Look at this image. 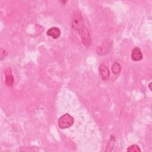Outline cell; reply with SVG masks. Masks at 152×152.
Listing matches in <instances>:
<instances>
[{
  "label": "cell",
  "instance_id": "obj_1",
  "mask_svg": "<svg viewBox=\"0 0 152 152\" xmlns=\"http://www.w3.org/2000/svg\"><path fill=\"white\" fill-rule=\"evenodd\" d=\"M71 27L74 30L78 32L82 43L85 46L88 47L91 45L90 33L85 26L83 18L79 11H75L72 16Z\"/></svg>",
  "mask_w": 152,
  "mask_h": 152
},
{
  "label": "cell",
  "instance_id": "obj_2",
  "mask_svg": "<svg viewBox=\"0 0 152 152\" xmlns=\"http://www.w3.org/2000/svg\"><path fill=\"white\" fill-rule=\"evenodd\" d=\"M74 124V118L69 113L61 116L58 121L59 126L61 129H66L71 126Z\"/></svg>",
  "mask_w": 152,
  "mask_h": 152
},
{
  "label": "cell",
  "instance_id": "obj_3",
  "mask_svg": "<svg viewBox=\"0 0 152 152\" xmlns=\"http://www.w3.org/2000/svg\"><path fill=\"white\" fill-rule=\"evenodd\" d=\"M99 72L103 80H107L110 75V72L108 68L103 64H101L99 66Z\"/></svg>",
  "mask_w": 152,
  "mask_h": 152
},
{
  "label": "cell",
  "instance_id": "obj_4",
  "mask_svg": "<svg viewBox=\"0 0 152 152\" xmlns=\"http://www.w3.org/2000/svg\"><path fill=\"white\" fill-rule=\"evenodd\" d=\"M131 58L134 61H139L142 58V54L140 49L138 47H135L132 50Z\"/></svg>",
  "mask_w": 152,
  "mask_h": 152
},
{
  "label": "cell",
  "instance_id": "obj_5",
  "mask_svg": "<svg viewBox=\"0 0 152 152\" xmlns=\"http://www.w3.org/2000/svg\"><path fill=\"white\" fill-rule=\"evenodd\" d=\"M47 34L49 36L52 37L53 39H57L61 35V31L59 28L56 27H53L50 28L47 31Z\"/></svg>",
  "mask_w": 152,
  "mask_h": 152
},
{
  "label": "cell",
  "instance_id": "obj_6",
  "mask_svg": "<svg viewBox=\"0 0 152 152\" xmlns=\"http://www.w3.org/2000/svg\"><path fill=\"white\" fill-rule=\"evenodd\" d=\"M14 77L11 72L5 71V84L8 86H12L14 84Z\"/></svg>",
  "mask_w": 152,
  "mask_h": 152
},
{
  "label": "cell",
  "instance_id": "obj_7",
  "mask_svg": "<svg viewBox=\"0 0 152 152\" xmlns=\"http://www.w3.org/2000/svg\"><path fill=\"white\" fill-rule=\"evenodd\" d=\"M111 69H112V71L113 74H118L121 71V66L119 63H118L117 62H115L113 64Z\"/></svg>",
  "mask_w": 152,
  "mask_h": 152
},
{
  "label": "cell",
  "instance_id": "obj_8",
  "mask_svg": "<svg viewBox=\"0 0 152 152\" xmlns=\"http://www.w3.org/2000/svg\"><path fill=\"white\" fill-rule=\"evenodd\" d=\"M115 145V138L111 137L110 138V140L107 145L106 151H111L113 150V146Z\"/></svg>",
  "mask_w": 152,
  "mask_h": 152
},
{
  "label": "cell",
  "instance_id": "obj_9",
  "mask_svg": "<svg viewBox=\"0 0 152 152\" xmlns=\"http://www.w3.org/2000/svg\"><path fill=\"white\" fill-rule=\"evenodd\" d=\"M127 151L129 152H138V151H141V150L138 145H132L127 149Z\"/></svg>",
  "mask_w": 152,
  "mask_h": 152
},
{
  "label": "cell",
  "instance_id": "obj_10",
  "mask_svg": "<svg viewBox=\"0 0 152 152\" xmlns=\"http://www.w3.org/2000/svg\"><path fill=\"white\" fill-rule=\"evenodd\" d=\"M151 83H150V84H149V85H148V87H149V88H150V90H151L152 89H151Z\"/></svg>",
  "mask_w": 152,
  "mask_h": 152
}]
</instances>
